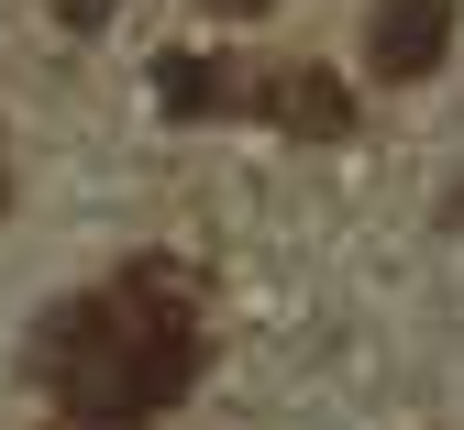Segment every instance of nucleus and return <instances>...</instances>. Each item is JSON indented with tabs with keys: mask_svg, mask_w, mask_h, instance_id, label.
<instances>
[{
	"mask_svg": "<svg viewBox=\"0 0 464 430\" xmlns=\"http://www.w3.org/2000/svg\"><path fill=\"white\" fill-rule=\"evenodd\" d=\"M34 364L55 376L67 430H155L199 387V287H188V265L155 254L133 276H111L100 298H67L44 320Z\"/></svg>",
	"mask_w": 464,
	"mask_h": 430,
	"instance_id": "obj_1",
	"label": "nucleus"
},
{
	"mask_svg": "<svg viewBox=\"0 0 464 430\" xmlns=\"http://www.w3.org/2000/svg\"><path fill=\"white\" fill-rule=\"evenodd\" d=\"M255 110L276 121V133H299V144H343V133H354V89L321 78V67H276V78H255Z\"/></svg>",
	"mask_w": 464,
	"mask_h": 430,
	"instance_id": "obj_2",
	"label": "nucleus"
},
{
	"mask_svg": "<svg viewBox=\"0 0 464 430\" xmlns=\"http://www.w3.org/2000/svg\"><path fill=\"white\" fill-rule=\"evenodd\" d=\"M365 55H376V78H431L453 55V0H387L376 33H365Z\"/></svg>",
	"mask_w": 464,
	"mask_h": 430,
	"instance_id": "obj_3",
	"label": "nucleus"
},
{
	"mask_svg": "<svg viewBox=\"0 0 464 430\" xmlns=\"http://www.w3.org/2000/svg\"><path fill=\"white\" fill-rule=\"evenodd\" d=\"M155 89H166V110H178V121H199V110H255V78L221 67V55H166Z\"/></svg>",
	"mask_w": 464,
	"mask_h": 430,
	"instance_id": "obj_4",
	"label": "nucleus"
},
{
	"mask_svg": "<svg viewBox=\"0 0 464 430\" xmlns=\"http://www.w3.org/2000/svg\"><path fill=\"white\" fill-rule=\"evenodd\" d=\"M55 12H67V33H100V23H111V0H55Z\"/></svg>",
	"mask_w": 464,
	"mask_h": 430,
	"instance_id": "obj_5",
	"label": "nucleus"
},
{
	"mask_svg": "<svg viewBox=\"0 0 464 430\" xmlns=\"http://www.w3.org/2000/svg\"><path fill=\"white\" fill-rule=\"evenodd\" d=\"M210 12H221V23H244V12H276V0H210Z\"/></svg>",
	"mask_w": 464,
	"mask_h": 430,
	"instance_id": "obj_6",
	"label": "nucleus"
},
{
	"mask_svg": "<svg viewBox=\"0 0 464 430\" xmlns=\"http://www.w3.org/2000/svg\"><path fill=\"white\" fill-rule=\"evenodd\" d=\"M442 221H453V232H464V188H453V199H442Z\"/></svg>",
	"mask_w": 464,
	"mask_h": 430,
	"instance_id": "obj_7",
	"label": "nucleus"
},
{
	"mask_svg": "<svg viewBox=\"0 0 464 430\" xmlns=\"http://www.w3.org/2000/svg\"><path fill=\"white\" fill-rule=\"evenodd\" d=\"M0 210H12V166H0Z\"/></svg>",
	"mask_w": 464,
	"mask_h": 430,
	"instance_id": "obj_8",
	"label": "nucleus"
}]
</instances>
